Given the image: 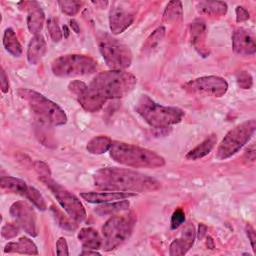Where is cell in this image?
Returning a JSON list of instances; mask_svg holds the SVG:
<instances>
[{"label": "cell", "instance_id": "6da1fadb", "mask_svg": "<svg viewBox=\"0 0 256 256\" xmlns=\"http://www.w3.org/2000/svg\"><path fill=\"white\" fill-rule=\"evenodd\" d=\"M94 185L100 189L120 192H152L160 182L148 175L121 168H102L93 176Z\"/></svg>", "mask_w": 256, "mask_h": 256}, {"label": "cell", "instance_id": "7a4b0ae2", "mask_svg": "<svg viewBox=\"0 0 256 256\" xmlns=\"http://www.w3.org/2000/svg\"><path fill=\"white\" fill-rule=\"evenodd\" d=\"M137 83L136 77L124 70H110L97 74L89 87L104 100L119 99L130 94Z\"/></svg>", "mask_w": 256, "mask_h": 256}, {"label": "cell", "instance_id": "3957f363", "mask_svg": "<svg viewBox=\"0 0 256 256\" xmlns=\"http://www.w3.org/2000/svg\"><path fill=\"white\" fill-rule=\"evenodd\" d=\"M109 151L115 162L128 167L156 169L165 165V159L156 152L132 144L115 141Z\"/></svg>", "mask_w": 256, "mask_h": 256}, {"label": "cell", "instance_id": "277c9868", "mask_svg": "<svg viewBox=\"0 0 256 256\" xmlns=\"http://www.w3.org/2000/svg\"><path fill=\"white\" fill-rule=\"evenodd\" d=\"M137 113L151 127L166 129L182 121L185 112L178 107L163 106L156 103L147 95H142L135 107Z\"/></svg>", "mask_w": 256, "mask_h": 256}, {"label": "cell", "instance_id": "5b68a950", "mask_svg": "<svg viewBox=\"0 0 256 256\" xmlns=\"http://www.w3.org/2000/svg\"><path fill=\"white\" fill-rule=\"evenodd\" d=\"M19 96L29 103L34 114L44 123L51 126H62L67 123L65 111L44 95L30 89H20Z\"/></svg>", "mask_w": 256, "mask_h": 256}, {"label": "cell", "instance_id": "8992f818", "mask_svg": "<svg viewBox=\"0 0 256 256\" xmlns=\"http://www.w3.org/2000/svg\"><path fill=\"white\" fill-rule=\"evenodd\" d=\"M99 51L111 70H124L132 63V52L130 48L107 33L97 36Z\"/></svg>", "mask_w": 256, "mask_h": 256}, {"label": "cell", "instance_id": "52a82bcc", "mask_svg": "<svg viewBox=\"0 0 256 256\" xmlns=\"http://www.w3.org/2000/svg\"><path fill=\"white\" fill-rule=\"evenodd\" d=\"M255 129L256 121L251 119L237 125L232 130H230L217 148L215 155L216 159L220 161L226 160L239 152L240 149L254 136Z\"/></svg>", "mask_w": 256, "mask_h": 256}, {"label": "cell", "instance_id": "ba28073f", "mask_svg": "<svg viewBox=\"0 0 256 256\" xmlns=\"http://www.w3.org/2000/svg\"><path fill=\"white\" fill-rule=\"evenodd\" d=\"M52 72L57 77H79L92 74L97 69V62L86 55H63L52 62Z\"/></svg>", "mask_w": 256, "mask_h": 256}, {"label": "cell", "instance_id": "9c48e42d", "mask_svg": "<svg viewBox=\"0 0 256 256\" xmlns=\"http://www.w3.org/2000/svg\"><path fill=\"white\" fill-rule=\"evenodd\" d=\"M135 220L131 215L113 216L102 228L103 249L112 251L124 243L132 234Z\"/></svg>", "mask_w": 256, "mask_h": 256}, {"label": "cell", "instance_id": "30bf717a", "mask_svg": "<svg viewBox=\"0 0 256 256\" xmlns=\"http://www.w3.org/2000/svg\"><path fill=\"white\" fill-rule=\"evenodd\" d=\"M40 180L51 190L55 198L66 213L76 223H81L86 219V210L80 200L71 192L60 186L58 183L50 179V177H43Z\"/></svg>", "mask_w": 256, "mask_h": 256}, {"label": "cell", "instance_id": "8fae6325", "mask_svg": "<svg viewBox=\"0 0 256 256\" xmlns=\"http://www.w3.org/2000/svg\"><path fill=\"white\" fill-rule=\"evenodd\" d=\"M183 87L191 94L222 97L228 90V83L224 78L219 76H205L189 81Z\"/></svg>", "mask_w": 256, "mask_h": 256}, {"label": "cell", "instance_id": "7c38bea8", "mask_svg": "<svg viewBox=\"0 0 256 256\" xmlns=\"http://www.w3.org/2000/svg\"><path fill=\"white\" fill-rule=\"evenodd\" d=\"M10 215L27 234L32 237L37 236L36 214L34 209L24 201L15 202L10 208Z\"/></svg>", "mask_w": 256, "mask_h": 256}, {"label": "cell", "instance_id": "4fadbf2b", "mask_svg": "<svg viewBox=\"0 0 256 256\" xmlns=\"http://www.w3.org/2000/svg\"><path fill=\"white\" fill-rule=\"evenodd\" d=\"M233 50L237 55L250 56L256 52L255 39L249 31L244 28H237L232 37Z\"/></svg>", "mask_w": 256, "mask_h": 256}, {"label": "cell", "instance_id": "5bb4252c", "mask_svg": "<svg viewBox=\"0 0 256 256\" xmlns=\"http://www.w3.org/2000/svg\"><path fill=\"white\" fill-rule=\"evenodd\" d=\"M134 22V14L130 11L121 8L114 7L109 14V24L112 34L118 35L127 30Z\"/></svg>", "mask_w": 256, "mask_h": 256}, {"label": "cell", "instance_id": "9a60e30c", "mask_svg": "<svg viewBox=\"0 0 256 256\" xmlns=\"http://www.w3.org/2000/svg\"><path fill=\"white\" fill-rule=\"evenodd\" d=\"M196 238V231L192 224H188L184 230L180 238L175 239L170 245L169 254L171 256H180L185 255L193 246Z\"/></svg>", "mask_w": 256, "mask_h": 256}, {"label": "cell", "instance_id": "2e32d148", "mask_svg": "<svg viewBox=\"0 0 256 256\" xmlns=\"http://www.w3.org/2000/svg\"><path fill=\"white\" fill-rule=\"evenodd\" d=\"M21 3L28 10L27 27L29 32L34 36L39 35L45 23V14L41 9V6L35 1Z\"/></svg>", "mask_w": 256, "mask_h": 256}, {"label": "cell", "instance_id": "e0dca14e", "mask_svg": "<svg viewBox=\"0 0 256 256\" xmlns=\"http://www.w3.org/2000/svg\"><path fill=\"white\" fill-rule=\"evenodd\" d=\"M80 196L86 200L88 203L92 204H102L109 203L118 200L128 199L130 197L136 196V193L132 192H120V191H110V192H84Z\"/></svg>", "mask_w": 256, "mask_h": 256}, {"label": "cell", "instance_id": "ac0fdd59", "mask_svg": "<svg viewBox=\"0 0 256 256\" xmlns=\"http://www.w3.org/2000/svg\"><path fill=\"white\" fill-rule=\"evenodd\" d=\"M76 98L82 108L91 113L101 110L104 104L107 102L87 85L78 93Z\"/></svg>", "mask_w": 256, "mask_h": 256}, {"label": "cell", "instance_id": "d6986e66", "mask_svg": "<svg viewBox=\"0 0 256 256\" xmlns=\"http://www.w3.org/2000/svg\"><path fill=\"white\" fill-rule=\"evenodd\" d=\"M207 34V27L206 23L202 19L194 20L190 25V36H191V43L194 48L204 57L206 56L205 52V40Z\"/></svg>", "mask_w": 256, "mask_h": 256}, {"label": "cell", "instance_id": "ffe728a7", "mask_svg": "<svg viewBox=\"0 0 256 256\" xmlns=\"http://www.w3.org/2000/svg\"><path fill=\"white\" fill-rule=\"evenodd\" d=\"M47 51L45 38L39 34L33 37L27 49V59L31 65H37L44 57Z\"/></svg>", "mask_w": 256, "mask_h": 256}, {"label": "cell", "instance_id": "44dd1931", "mask_svg": "<svg viewBox=\"0 0 256 256\" xmlns=\"http://www.w3.org/2000/svg\"><path fill=\"white\" fill-rule=\"evenodd\" d=\"M78 239L82 244L83 249L98 250L103 246V240L97 230L86 227L82 228L78 233Z\"/></svg>", "mask_w": 256, "mask_h": 256}, {"label": "cell", "instance_id": "7402d4cb", "mask_svg": "<svg viewBox=\"0 0 256 256\" xmlns=\"http://www.w3.org/2000/svg\"><path fill=\"white\" fill-rule=\"evenodd\" d=\"M5 253H18V254H29L38 255L37 246L32 240L27 237H21L17 242H10L4 248Z\"/></svg>", "mask_w": 256, "mask_h": 256}, {"label": "cell", "instance_id": "603a6c76", "mask_svg": "<svg viewBox=\"0 0 256 256\" xmlns=\"http://www.w3.org/2000/svg\"><path fill=\"white\" fill-rule=\"evenodd\" d=\"M216 143H217V136L215 134L210 135L201 144H199L194 149H192L186 155V159L191 160V161H196V160H199V159L205 157L213 150Z\"/></svg>", "mask_w": 256, "mask_h": 256}, {"label": "cell", "instance_id": "cb8c5ba5", "mask_svg": "<svg viewBox=\"0 0 256 256\" xmlns=\"http://www.w3.org/2000/svg\"><path fill=\"white\" fill-rule=\"evenodd\" d=\"M0 185L3 190L13 194L21 195L24 197L26 196L29 189V186L25 181L16 177H11V176L2 177L0 180Z\"/></svg>", "mask_w": 256, "mask_h": 256}, {"label": "cell", "instance_id": "d4e9b609", "mask_svg": "<svg viewBox=\"0 0 256 256\" xmlns=\"http://www.w3.org/2000/svg\"><path fill=\"white\" fill-rule=\"evenodd\" d=\"M199 13L209 16H223L227 12V4L223 1H201L197 3Z\"/></svg>", "mask_w": 256, "mask_h": 256}, {"label": "cell", "instance_id": "484cf974", "mask_svg": "<svg viewBox=\"0 0 256 256\" xmlns=\"http://www.w3.org/2000/svg\"><path fill=\"white\" fill-rule=\"evenodd\" d=\"M3 46L5 50L14 57H20L22 55V46L18 40L15 31L12 28H8L4 32Z\"/></svg>", "mask_w": 256, "mask_h": 256}, {"label": "cell", "instance_id": "4316f807", "mask_svg": "<svg viewBox=\"0 0 256 256\" xmlns=\"http://www.w3.org/2000/svg\"><path fill=\"white\" fill-rule=\"evenodd\" d=\"M130 203L128 200H118L112 203H104L103 205L98 206L95 209V213L99 216H106V215H114L118 212L125 211L129 208Z\"/></svg>", "mask_w": 256, "mask_h": 256}, {"label": "cell", "instance_id": "83f0119b", "mask_svg": "<svg viewBox=\"0 0 256 256\" xmlns=\"http://www.w3.org/2000/svg\"><path fill=\"white\" fill-rule=\"evenodd\" d=\"M112 140L107 136H97L91 139L87 144V150L94 155H100L110 150Z\"/></svg>", "mask_w": 256, "mask_h": 256}, {"label": "cell", "instance_id": "f1b7e54d", "mask_svg": "<svg viewBox=\"0 0 256 256\" xmlns=\"http://www.w3.org/2000/svg\"><path fill=\"white\" fill-rule=\"evenodd\" d=\"M164 19L167 22H177L183 17V7L180 1H171L164 11Z\"/></svg>", "mask_w": 256, "mask_h": 256}, {"label": "cell", "instance_id": "f546056e", "mask_svg": "<svg viewBox=\"0 0 256 256\" xmlns=\"http://www.w3.org/2000/svg\"><path fill=\"white\" fill-rule=\"evenodd\" d=\"M165 28L163 26L158 27L145 41V43L143 44V51L144 52H151L154 49H156L158 47V45L163 41L164 37H165Z\"/></svg>", "mask_w": 256, "mask_h": 256}, {"label": "cell", "instance_id": "4dcf8cb0", "mask_svg": "<svg viewBox=\"0 0 256 256\" xmlns=\"http://www.w3.org/2000/svg\"><path fill=\"white\" fill-rule=\"evenodd\" d=\"M51 212H52V215L54 216L56 222L58 223V225L65 229V230H68V231H72V230H75L77 228V225L73 223V219L71 217H68L66 216L65 214H63L62 211H60L58 208L52 206L51 207Z\"/></svg>", "mask_w": 256, "mask_h": 256}, {"label": "cell", "instance_id": "1f68e13d", "mask_svg": "<svg viewBox=\"0 0 256 256\" xmlns=\"http://www.w3.org/2000/svg\"><path fill=\"white\" fill-rule=\"evenodd\" d=\"M25 198L30 200L39 210L45 211L47 209V204H46L45 199L40 194V192L37 189H35L34 187L29 186V189H28V192H27Z\"/></svg>", "mask_w": 256, "mask_h": 256}, {"label": "cell", "instance_id": "d6a6232c", "mask_svg": "<svg viewBox=\"0 0 256 256\" xmlns=\"http://www.w3.org/2000/svg\"><path fill=\"white\" fill-rule=\"evenodd\" d=\"M58 5L61 8V11L68 16H75L81 9L82 2L80 1H72V0H64L58 1Z\"/></svg>", "mask_w": 256, "mask_h": 256}, {"label": "cell", "instance_id": "836d02e7", "mask_svg": "<svg viewBox=\"0 0 256 256\" xmlns=\"http://www.w3.org/2000/svg\"><path fill=\"white\" fill-rule=\"evenodd\" d=\"M47 30H48L49 35H50L51 39L53 40V42L58 43L62 40L63 35L61 32V29L59 27L57 19H55L54 17H50L47 20Z\"/></svg>", "mask_w": 256, "mask_h": 256}, {"label": "cell", "instance_id": "e575fe53", "mask_svg": "<svg viewBox=\"0 0 256 256\" xmlns=\"http://www.w3.org/2000/svg\"><path fill=\"white\" fill-rule=\"evenodd\" d=\"M236 81L241 89H251L253 86V78L247 71H240L236 75Z\"/></svg>", "mask_w": 256, "mask_h": 256}, {"label": "cell", "instance_id": "d590c367", "mask_svg": "<svg viewBox=\"0 0 256 256\" xmlns=\"http://www.w3.org/2000/svg\"><path fill=\"white\" fill-rule=\"evenodd\" d=\"M20 231V226L18 224H12V223H7L2 227L1 234L5 239H12L16 237L19 234Z\"/></svg>", "mask_w": 256, "mask_h": 256}, {"label": "cell", "instance_id": "8d00e7d4", "mask_svg": "<svg viewBox=\"0 0 256 256\" xmlns=\"http://www.w3.org/2000/svg\"><path fill=\"white\" fill-rule=\"evenodd\" d=\"M185 222V213L182 209H177L171 218V228L173 230L179 228Z\"/></svg>", "mask_w": 256, "mask_h": 256}, {"label": "cell", "instance_id": "74e56055", "mask_svg": "<svg viewBox=\"0 0 256 256\" xmlns=\"http://www.w3.org/2000/svg\"><path fill=\"white\" fill-rule=\"evenodd\" d=\"M56 254L58 256H68L69 251H68V244L65 238L60 237L57 241L56 244Z\"/></svg>", "mask_w": 256, "mask_h": 256}, {"label": "cell", "instance_id": "f35d334b", "mask_svg": "<svg viewBox=\"0 0 256 256\" xmlns=\"http://www.w3.org/2000/svg\"><path fill=\"white\" fill-rule=\"evenodd\" d=\"M34 167H35V170L41 175V178H43V177H50L51 176L50 169H49V167L44 162L37 161V162L34 163Z\"/></svg>", "mask_w": 256, "mask_h": 256}, {"label": "cell", "instance_id": "ab89813d", "mask_svg": "<svg viewBox=\"0 0 256 256\" xmlns=\"http://www.w3.org/2000/svg\"><path fill=\"white\" fill-rule=\"evenodd\" d=\"M250 18L249 12L242 6H237L236 8V21L238 23L247 21Z\"/></svg>", "mask_w": 256, "mask_h": 256}, {"label": "cell", "instance_id": "60d3db41", "mask_svg": "<svg viewBox=\"0 0 256 256\" xmlns=\"http://www.w3.org/2000/svg\"><path fill=\"white\" fill-rule=\"evenodd\" d=\"M0 84H1L2 92L3 93H8V91H9V80H8V76L6 75V72L4 71V69L1 70Z\"/></svg>", "mask_w": 256, "mask_h": 256}, {"label": "cell", "instance_id": "b9f144b4", "mask_svg": "<svg viewBox=\"0 0 256 256\" xmlns=\"http://www.w3.org/2000/svg\"><path fill=\"white\" fill-rule=\"evenodd\" d=\"M246 234L250 240V243H251V246H252V249L253 251H255V243H256V235H255V231L254 229L251 227V226H247L246 227Z\"/></svg>", "mask_w": 256, "mask_h": 256}, {"label": "cell", "instance_id": "7bdbcfd3", "mask_svg": "<svg viewBox=\"0 0 256 256\" xmlns=\"http://www.w3.org/2000/svg\"><path fill=\"white\" fill-rule=\"evenodd\" d=\"M245 156L247 157V160L248 161H254L255 160V149L254 148H251V149H248L245 153Z\"/></svg>", "mask_w": 256, "mask_h": 256}, {"label": "cell", "instance_id": "ee69618b", "mask_svg": "<svg viewBox=\"0 0 256 256\" xmlns=\"http://www.w3.org/2000/svg\"><path fill=\"white\" fill-rule=\"evenodd\" d=\"M70 26H71L72 30H73L75 33L78 34V33L80 32V27H79L78 23H77L75 20H71V21H70Z\"/></svg>", "mask_w": 256, "mask_h": 256}, {"label": "cell", "instance_id": "f6af8a7d", "mask_svg": "<svg viewBox=\"0 0 256 256\" xmlns=\"http://www.w3.org/2000/svg\"><path fill=\"white\" fill-rule=\"evenodd\" d=\"M206 226L205 225H203V224H200V226H199V234H198V238L199 239H202L204 236H205V234H206Z\"/></svg>", "mask_w": 256, "mask_h": 256}, {"label": "cell", "instance_id": "bcb514c9", "mask_svg": "<svg viewBox=\"0 0 256 256\" xmlns=\"http://www.w3.org/2000/svg\"><path fill=\"white\" fill-rule=\"evenodd\" d=\"M81 255H100V253L97 252L96 250L92 251V249H84L81 252Z\"/></svg>", "mask_w": 256, "mask_h": 256}, {"label": "cell", "instance_id": "7dc6e473", "mask_svg": "<svg viewBox=\"0 0 256 256\" xmlns=\"http://www.w3.org/2000/svg\"><path fill=\"white\" fill-rule=\"evenodd\" d=\"M207 246H208V248H210V249H213V248H214V242H213V240H212L211 237H208V239H207Z\"/></svg>", "mask_w": 256, "mask_h": 256}]
</instances>
